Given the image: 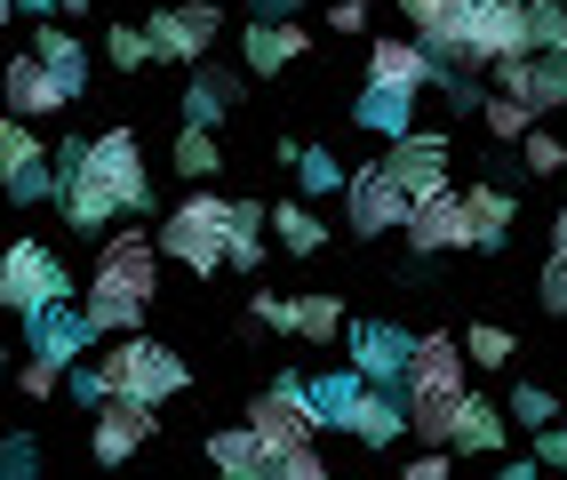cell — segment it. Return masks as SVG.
Wrapping results in <instances>:
<instances>
[{
  "label": "cell",
  "instance_id": "obj_1",
  "mask_svg": "<svg viewBox=\"0 0 567 480\" xmlns=\"http://www.w3.org/2000/svg\"><path fill=\"white\" fill-rule=\"evenodd\" d=\"M153 288H161V248H153V233H104L96 280L81 288V320L96 328V337H144Z\"/></svg>",
  "mask_w": 567,
  "mask_h": 480
},
{
  "label": "cell",
  "instance_id": "obj_2",
  "mask_svg": "<svg viewBox=\"0 0 567 480\" xmlns=\"http://www.w3.org/2000/svg\"><path fill=\"white\" fill-rule=\"evenodd\" d=\"M89 368H96L104 400H136V409H161V400H176L184 385H193L184 360L161 337H112V353H96Z\"/></svg>",
  "mask_w": 567,
  "mask_h": 480
},
{
  "label": "cell",
  "instance_id": "obj_3",
  "mask_svg": "<svg viewBox=\"0 0 567 480\" xmlns=\"http://www.w3.org/2000/svg\"><path fill=\"white\" fill-rule=\"evenodd\" d=\"M224 225H233V201L224 193H193V201H176L168 216H161V233H153V248L161 256H176L184 273H216L224 265Z\"/></svg>",
  "mask_w": 567,
  "mask_h": 480
},
{
  "label": "cell",
  "instance_id": "obj_4",
  "mask_svg": "<svg viewBox=\"0 0 567 480\" xmlns=\"http://www.w3.org/2000/svg\"><path fill=\"white\" fill-rule=\"evenodd\" d=\"M456 41H464V72L527 57V0H464Z\"/></svg>",
  "mask_w": 567,
  "mask_h": 480
},
{
  "label": "cell",
  "instance_id": "obj_5",
  "mask_svg": "<svg viewBox=\"0 0 567 480\" xmlns=\"http://www.w3.org/2000/svg\"><path fill=\"white\" fill-rule=\"evenodd\" d=\"M248 440H264L272 457L288 449H312L320 425H312V400H305V377H272L256 400H248Z\"/></svg>",
  "mask_w": 567,
  "mask_h": 480
},
{
  "label": "cell",
  "instance_id": "obj_6",
  "mask_svg": "<svg viewBox=\"0 0 567 480\" xmlns=\"http://www.w3.org/2000/svg\"><path fill=\"white\" fill-rule=\"evenodd\" d=\"M104 193H112V208L121 216H144L153 208V176H144V144H136V129H104V136H89V161H81Z\"/></svg>",
  "mask_w": 567,
  "mask_h": 480
},
{
  "label": "cell",
  "instance_id": "obj_7",
  "mask_svg": "<svg viewBox=\"0 0 567 480\" xmlns=\"http://www.w3.org/2000/svg\"><path fill=\"white\" fill-rule=\"evenodd\" d=\"M456 392H472L464 385V345L456 337H415V353H408V377H400V409H447Z\"/></svg>",
  "mask_w": 567,
  "mask_h": 480
},
{
  "label": "cell",
  "instance_id": "obj_8",
  "mask_svg": "<svg viewBox=\"0 0 567 480\" xmlns=\"http://www.w3.org/2000/svg\"><path fill=\"white\" fill-rule=\"evenodd\" d=\"M0 288H9V313H41V305L72 297V273H64V256L49 241H9V256H0Z\"/></svg>",
  "mask_w": 567,
  "mask_h": 480
},
{
  "label": "cell",
  "instance_id": "obj_9",
  "mask_svg": "<svg viewBox=\"0 0 567 480\" xmlns=\"http://www.w3.org/2000/svg\"><path fill=\"white\" fill-rule=\"evenodd\" d=\"M216 32H224V9H216V0H184V9H153V17H144L153 57H176V64H208Z\"/></svg>",
  "mask_w": 567,
  "mask_h": 480
},
{
  "label": "cell",
  "instance_id": "obj_10",
  "mask_svg": "<svg viewBox=\"0 0 567 480\" xmlns=\"http://www.w3.org/2000/svg\"><path fill=\"white\" fill-rule=\"evenodd\" d=\"M384 176L408 193V208L432 201V193H447V136H440V129H408V136H392V144H384Z\"/></svg>",
  "mask_w": 567,
  "mask_h": 480
},
{
  "label": "cell",
  "instance_id": "obj_11",
  "mask_svg": "<svg viewBox=\"0 0 567 480\" xmlns=\"http://www.w3.org/2000/svg\"><path fill=\"white\" fill-rule=\"evenodd\" d=\"M344 208H352V233H360V241H384V233L408 225V193L384 176V161H368V168L344 176Z\"/></svg>",
  "mask_w": 567,
  "mask_h": 480
},
{
  "label": "cell",
  "instance_id": "obj_12",
  "mask_svg": "<svg viewBox=\"0 0 567 480\" xmlns=\"http://www.w3.org/2000/svg\"><path fill=\"white\" fill-rule=\"evenodd\" d=\"M24 337H32V360H49V368H81V353L96 345V328L81 320V305L56 297L41 313H24Z\"/></svg>",
  "mask_w": 567,
  "mask_h": 480
},
{
  "label": "cell",
  "instance_id": "obj_13",
  "mask_svg": "<svg viewBox=\"0 0 567 480\" xmlns=\"http://www.w3.org/2000/svg\"><path fill=\"white\" fill-rule=\"evenodd\" d=\"M400 233H408V248H415V256H447V248H472V216H464V193L447 184V193L415 201Z\"/></svg>",
  "mask_w": 567,
  "mask_h": 480
},
{
  "label": "cell",
  "instance_id": "obj_14",
  "mask_svg": "<svg viewBox=\"0 0 567 480\" xmlns=\"http://www.w3.org/2000/svg\"><path fill=\"white\" fill-rule=\"evenodd\" d=\"M408 353H415V337L400 320H360L352 328V377L360 385H400L408 377Z\"/></svg>",
  "mask_w": 567,
  "mask_h": 480
},
{
  "label": "cell",
  "instance_id": "obj_15",
  "mask_svg": "<svg viewBox=\"0 0 567 480\" xmlns=\"http://www.w3.org/2000/svg\"><path fill=\"white\" fill-rule=\"evenodd\" d=\"M153 432H161L153 409H136V400H104L96 425H89V457H96V464H128Z\"/></svg>",
  "mask_w": 567,
  "mask_h": 480
},
{
  "label": "cell",
  "instance_id": "obj_16",
  "mask_svg": "<svg viewBox=\"0 0 567 480\" xmlns=\"http://www.w3.org/2000/svg\"><path fill=\"white\" fill-rule=\"evenodd\" d=\"M0 96H9V104H0L9 121H49V113H64V89L49 81V64L32 57V49L0 64Z\"/></svg>",
  "mask_w": 567,
  "mask_h": 480
},
{
  "label": "cell",
  "instance_id": "obj_17",
  "mask_svg": "<svg viewBox=\"0 0 567 480\" xmlns=\"http://www.w3.org/2000/svg\"><path fill=\"white\" fill-rule=\"evenodd\" d=\"M184 129H208L216 136V121L240 104V72H224V64H193V81H184Z\"/></svg>",
  "mask_w": 567,
  "mask_h": 480
},
{
  "label": "cell",
  "instance_id": "obj_18",
  "mask_svg": "<svg viewBox=\"0 0 567 480\" xmlns=\"http://www.w3.org/2000/svg\"><path fill=\"white\" fill-rule=\"evenodd\" d=\"M447 449L496 457V449H504V409H496V400H480V392H464L456 409H447Z\"/></svg>",
  "mask_w": 567,
  "mask_h": 480
},
{
  "label": "cell",
  "instance_id": "obj_19",
  "mask_svg": "<svg viewBox=\"0 0 567 480\" xmlns=\"http://www.w3.org/2000/svg\"><path fill=\"white\" fill-rule=\"evenodd\" d=\"M32 57L49 64V81L64 89V104H81V96H89V49H81V32L41 24V32H32Z\"/></svg>",
  "mask_w": 567,
  "mask_h": 480
},
{
  "label": "cell",
  "instance_id": "obj_20",
  "mask_svg": "<svg viewBox=\"0 0 567 480\" xmlns=\"http://www.w3.org/2000/svg\"><path fill=\"white\" fill-rule=\"evenodd\" d=\"M305 49H312V32H305V24H248V32H240V64L264 72V81H272V72H288Z\"/></svg>",
  "mask_w": 567,
  "mask_h": 480
},
{
  "label": "cell",
  "instance_id": "obj_21",
  "mask_svg": "<svg viewBox=\"0 0 567 480\" xmlns=\"http://www.w3.org/2000/svg\"><path fill=\"white\" fill-rule=\"evenodd\" d=\"M432 81V57L415 41H375L368 49V89H400V96H424Z\"/></svg>",
  "mask_w": 567,
  "mask_h": 480
},
{
  "label": "cell",
  "instance_id": "obj_22",
  "mask_svg": "<svg viewBox=\"0 0 567 480\" xmlns=\"http://www.w3.org/2000/svg\"><path fill=\"white\" fill-rule=\"evenodd\" d=\"M344 432H352V440H368V449H392V440L408 432V417H400V392H392V385H360V400H352Z\"/></svg>",
  "mask_w": 567,
  "mask_h": 480
},
{
  "label": "cell",
  "instance_id": "obj_23",
  "mask_svg": "<svg viewBox=\"0 0 567 480\" xmlns=\"http://www.w3.org/2000/svg\"><path fill=\"white\" fill-rule=\"evenodd\" d=\"M56 208H64L72 233H104L112 216H121V208H112V193H104L89 168H64V176H56Z\"/></svg>",
  "mask_w": 567,
  "mask_h": 480
},
{
  "label": "cell",
  "instance_id": "obj_24",
  "mask_svg": "<svg viewBox=\"0 0 567 480\" xmlns=\"http://www.w3.org/2000/svg\"><path fill=\"white\" fill-rule=\"evenodd\" d=\"M464 216H472V248H504L519 201L504 193V184H464Z\"/></svg>",
  "mask_w": 567,
  "mask_h": 480
},
{
  "label": "cell",
  "instance_id": "obj_25",
  "mask_svg": "<svg viewBox=\"0 0 567 480\" xmlns=\"http://www.w3.org/2000/svg\"><path fill=\"white\" fill-rule=\"evenodd\" d=\"M208 464H216V480H272V449L248 440V425L240 432H208Z\"/></svg>",
  "mask_w": 567,
  "mask_h": 480
},
{
  "label": "cell",
  "instance_id": "obj_26",
  "mask_svg": "<svg viewBox=\"0 0 567 480\" xmlns=\"http://www.w3.org/2000/svg\"><path fill=\"white\" fill-rule=\"evenodd\" d=\"M305 400H312V425L320 432H344L352 400H360V377H352V368H320V377H305Z\"/></svg>",
  "mask_w": 567,
  "mask_h": 480
},
{
  "label": "cell",
  "instance_id": "obj_27",
  "mask_svg": "<svg viewBox=\"0 0 567 480\" xmlns=\"http://www.w3.org/2000/svg\"><path fill=\"white\" fill-rule=\"evenodd\" d=\"M352 121H360L368 136H384V144H392V136L415 129V96H400V89H368V96L352 104Z\"/></svg>",
  "mask_w": 567,
  "mask_h": 480
},
{
  "label": "cell",
  "instance_id": "obj_28",
  "mask_svg": "<svg viewBox=\"0 0 567 480\" xmlns=\"http://www.w3.org/2000/svg\"><path fill=\"white\" fill-rule=\"evenodd\" d=\"M224 265L256 273L264 265V201H233V225H224Z\"/></svg>",
  "mask_w": 567,
  "mask_h": 480
},
{
  "label": "cell",
  "instance_id": "obj_29",
  "mask_svg": "<svg viewBox=\"0 0 567 480\" xmlns=\"http://www.w3.org/2000/svg\"><path fill=\"white\" fill-rule=\"evenodd\" d=\"M264 225H272V241H280L288 256H312V248L328 241V225L312 216V201H280V208H264Z\"/></svg>",
  "mask_w": 567,
  "mask_h": 480
},
{
  "label": "cell",
  "instance_id": "obj_30",
  "mask_svg": "<svg viewBox=\"0 0 567 480\" xmlns=\"http://www.w3.org/2000/svg\"><path fill=\"white\" fill-rule=\"evenodd\" d=\"M344 161L328 153V144H305V153H296V201H328V193H344Z\"/></svg>",
  "mask_w": 567,
  "mask_h": 480
},
{
  "label": "cell",
  "instance_id": "obj_31",
  "mask_svg": "<svg viewBox=\"0 0 567 480\" xmlns=\"http://www.w3.org/2000/svg\"><path fill=\"white\" fill-rule=\"evenodd\" d=\"M288 337H305V345L344 337V305L336 297H288Z\"/></svg>",
  "mask_w": 567,
  "mask_h": 480
},
{
  "label": "cell",
  "instance_id": "obj_32",
  "mask_svg": "<svg viewBox=\"0 0 567 480\" xmlns=\"http://www.w3.org/2000/svg\"><path fill=\"white\" fill-rule=\"evenodd\" d=\"M567 49V0H527V57Z\"/></svg>",
  "mask_w": 567,
  "mask_h": 480
},
{
  "label": "cell",
  "instance_id": "obj_33",
  "mask_svg": "<svg viewBox=\"0 0 567 480\" xmlns=\"http://www.w3.org/2000/svg\"><path fill=\"white\" fill-rule=\"evenodd\" d=\"M224 168V144L208 136V129H176V176H193V184H208Z\"/></svg>",
  "mask_w": 567,
  "mask_h": 480
},
{
  "label": "cell",
  "instance_id": "obj_34",
  "mask_svg": "<svg viewBox=\"0 0 567 480\" xmlns=\"http://www.w3.org/2000/svg\"><path fill=\"white\" fill-rule=\"evenodd\" d=\"M512 328H496V320H472L464 328V368H512Z\"/></svg>",
  "mask_w": 567,
  "mask_h": 480
},
{
  "label": "cell",
  "instance_id": "obj_35",
  "mask_svg": "<svg viewBox=\"0 0 567 480\" xmlns=\"http://www.w3.org/2000/svg\"><path fill=\"white\" fill-rule=\"evenodd\" d=\"M24 168H41V136H32V121H9V113H0V184L24 176Z\"/></svg>",
  "mask_w": 567,
  "mask_h": 480
},
{
  "label": "cell",
  "instance_id": "obj_36",
  "mask_svg": "<svg viewBox=\"0 0 567 480\" xmlns=\"http://www.w3.org/2000/svg\"><path fill=\"white\" fill-rule=\"evenodd\" d=\"M504 417H519L527 432H544V425H559V392H551V385H536V377H519V385H512V409H504Z\"/></svg>",
  "mask_w": 567,
  "mask_h": 480
},
{
  "label": "cell",
  "instance_id": "obj_37",
  "mask_svg": "<svg viewBox=\"0 0 567 480\" xmlns=\"http://www.w3.org/2000/svg\"><path fill=\"white\" fill-rule=\"evenodd\" d=\"M400 17L415 24V41H440V32H456L464 0H400Z\"/></svg>",
  "mask_w": 567,
  "mask_h": 480
},
{
  "label": "cell",
  "instance_id": "obj_38",
  "mask_svg": "<svg viewBox=\"0 0 567 480\" xmlns=\"http://www.w3.org/2000/svg\"><path fill=\"white\" fill-rule=\"evenodd\" d=\"M480 121H487V136H496V144H519L527 129H536V113H527L519 96H487V104H480Z\"/></svg>",
  "mask_w": 567,
  "mask_h": 480
},
{
  "label": "cell",
  "instance_id": "obj_39",
  "mask_svg": "<svg viewBox=\"0 0 567 480\" xmlns=\"http://www.w3.org/2000/svg\"><path fill=\"white\" fill-rule=\"evenodd\" d=\"M424 96H440L447 113H480V104H487V89H472V72H432Z\"/></svg>",
  "mask_w": 567,
  "mask_h": 480
},
{
  "label": "cell",
  "instance_id": "obj_40",
  "mask_svg": "<svg viewBox=\"0 0 567 480\" xmlns=\"http://www.w3.org/2000/svg\"><path fill=\"white\" fill-rule=\"evenodd\" d=\"M519 153H527V176H567V144H559L551 129H527Z\"/></svg>",
  "mask_w": 567,
  "mask_h": 480
},
{
  "label": "cell",
  "instance_id": "obj_41",
  "mask_svg": "<svg viewBox=\"0 0 567 480\" xmlns=\"http://www.w3.org/2000/svg\"><path fill=\"white\" fill-rule=\"evenodd\" d=\"M0 480H41V440H32V432L0 440Z\"/></svg>",
  "mask_w": 567,
  "mask_h": 480
},
{
  "label": "cell",
  "instance_id": "obj_42",
  "mask_svg": "<svg viewBox=\"0 0 567 480\" xmlns=\"http://www.w3.org/2000/svg\"><path fill=\"white\" fill-rule=\"evenodd\" d=\"M104 57L121 64V72H144V64H153V41H144L136 24H112V41H104Z\"/></svg>",
  "mask_w": 567,
  "mask_h": 480
},
{
  "label": "cell",
  "instance_id": "obj_43",
  "mask_svg": "<svg viewBox=\"0 0 567 480\" xmlns=\"http://www.w3.org/2000/svg\"><path fill=\"white\" fill-rule=\"evenodd\" d=\"M9 201H17V208H41V201H56V168L41 161V168H24V176H9Z\"/></svg>",
  "mask_w": 567,
  "mask_h": 480
},
{
  "label": "cell",
  "instance_id": "obj_44",
  "mask_svg": "<svg viewBox=\"0 0 567 480\" xmlns=\"http://www.w3.org/2000/svg\"><path fill=\"white\" fill-rule=\"evenodd\" d=\"M536 297H544V313H567V256H544V273H536Z\"/></svg>",
  "mask_w": 567,
  "mask_h": 480
},
{
  "label": "cell",
  "instance_id": "obj_45",
  "mask_svg": "<svg viewBox=\"0 0 567 480\" xmlns=\"http://www.w3.org/2000/svg\"><path fill=\"white\" fill-rule=\"evenodd\" d=\"M56 385H64V368H49V360H24V368H17V392H24V400H49Z\"/></svg>",
  "mask_w": 567,
  "mask_h": 480
},
{
  "label": "cell",
  "instance_id": "obj_46",
  "mask_svg": "<svg viewBox=\"0 0 567 480\" xmlns=\"http://www.w3.org/2000/svg\"><path fill=\"white\" fill-rule=\"evenodd\" d=\"M272 480H328V464H320V449H288V457H272Z\"/></svg>",
  "mask_w": 567,
  "mask_h": 480
},
{
  "label": "cell",
  "instance_id": "obj_47",
  "mask_svg": "<svg viewBox=\"0 0 567 480\" xmlns=\"http://www.w3.org/2000/svg\"><path fill=\"white\" fill-rule=\"evenodd\" d=\"M248 328H280V337H288V297L256 288V297H248Z\"/></svg>",
  "mask_w": 567,
  "mask_h": 480
},
{
  "label": "cell",
  "instance_id": "obj_48",
  "mask_svg": "<svg viewBox=\"0 0 567 480\" xmlns=\"http://www.w3.org/2000/svg\"><path fill=\"white\" fill-rule=\"evenodd\" d=\"M536 464H544V472H567V432H559V425L536 432Z\"/></svg>",
  "mask_w": 567,
  "mask_h": 480
},
{
  "label": "cell",
  "instance_id": "obj_49",
  "mask_svg": "<svg viewBox=\"0 0 567 480\" xmlns=\"http://www.w3.org/2000/svg\"><path fill=\"white\" fill-rule=\"evenodd\" d=\"M400 480H456V472H447V449H424V457H415Z\"/></svg>",
  "mask_w": 567,
  "mask_h": 480
},
{
  "label": "cell",
  "instance_id": "obj_50",
  "mask_svg": "<svg viewBox=\"0 0 567 480\" xmlns=\"http://www.w3.org/2000/svg\"><path fill=\"white\" fill-rule=\"evenodd\" d=\"M256 9V24H296V9H305V0H248Z\"/></svg>",
  "mask_w": 567,
  "mask_h": 480
},
{
  "label": "cell",
  "instance_id": "obj_51",
  "mask_svg": "<svg viewBox=\"0 0 567 480\" xmlns=\"http://www.w3.org/2000/svg\"><path fill=\"white\" fill-rule=\"evenodd\" d=\"M72 400H81V409H104V385H96V368H72Z\"/></svg>",
  "mask_w": 567,
  "mask_h": 480
},
{
  "label": "cell",
  "instance_id": "obj_52",
  "mask_svg": "<svg viewBox=\"0 0 567 480\" xmlns=\"http://www.w3.org/2000/svg\"><path fill=\"white\" fill-rule=\"evenodd\" d=\"M328 24H336V32H360V24H368V0H336Z\"/></svg>",
  "mask_w": 567,
  "mask_h": 480
},
{
  "label": "cell",
  "instance_id": "obj_53",
  "mask_svg": "<svg viewBox=\"0 0 567 480\" xmlns=\"http://www.w3.org/2000/svg\"><path fill=\"white\" fill-rule=\"evenodd\" d=\"M551 256H567V201H559V216H551Z\"/></svg>",
  "mask_w": 567,
  "mask_h": 480
},
{
  "label": "cell",
  "instance_id": "obj_54",
  "mask_svg": "<svg viewBox=\"0 0 567 480\" xmlns=\"http://www.w3.org/2000/svg\"><path fill=\"white\" fill-rule=\"evenodd\" d=\"M496 480H544V464H504Z\"/></svg>",
  "mask_w": 567,
  "mask_h": 480
},
{
  "label": "cell",
  "instance_id": "obj_55",
  "mask_svg": "<svg viewBox=\"0 0 567 480\" xmlns=\"http://www.w3.org/2000/svg\"><path fill=\"white\" fill-rule=\"evenodd\" d=\"M56 9H64V17H89V9H96V0H56Z\"/></svg>",
  "mask_w": 567,
  "mask_h": 480
},
{
  "label": "cell",
  "instance_id": "obj_56",
  "mask_svg": "<svg viewBox=\"0 0 567 480\" xmlns=\"http://www.w3.org/2000/svg\"><path fill=\"white\" fill-rule=\"evenodd\" d=\"M17 9H24V17H49V9H56V0H17Z\"/></svg>",
  "mask_w": 567,
  "mask_h": 480
},
{
  "label": "cell",
  "instance_id": "obj_57",
  "mask_svg": "<svg viewBox=\"0 0 567 480\" xmlns=\"http://www.w3.org/2000/svg\"><path fill=\"white\" fill-rule=\"evenodd\" d=\"M0 377H9V345H0Z\"/></svg>",
  "mask_w": 567,
  "mask_h": 480
},
{
  "label": "cell",
  "instance_id": "obj_58",
  "mask_svg": "<svg viewBox=\"0 0 567 480\" xmlns=\"http://www.w3.org/2000/svg\"><path fill=\"white\" fill-rule=\"evenodd\" d=\"M559 432H567V400H559Z\"/></svg>",
  "mask_w": 567,
  "mask_h": 480
},
{
  "label": "cell",
  "instance_id": "obj_59",
  "mask_svg": "<svg viewBox=\"0 0 567 480\" xmlns=\"http://www.w3.org/2000/svg\"><path fill=\"white\" fill-rule=\"evenodd\" d=\"M0 313H9V288H0Z\"/></svg>",
  "mask_w": 567,
  "mask_h": 480
},
{
  "label": "cell",
  "instance_id": "obj_60",
  "mask_svg": "<svg viewBox=\"0 0 567 480\" xmlns=\"http://www.w3.org/2000/svg\"><path fill=\"white\" fill-rule=\"evenodd\" d=\"M0 24H9V0H0Z\"/></svg>",
  "mask_w": 567,
  "mask_h": 480
},
{
  "label": "cell",
  "instance_id": "obj_61",
  "mask_svg": "<svg viewBox=\"0 0 567 480\" xmlns=\"http://www.w3.org/2000/svg\"><path fill=\"white\" fill-rule=\"evenodd\" d=\"M559 57H567V49H559Z\"/></svg>",
  "mask_w": 567,
  "mask_h": 480
}]
</instances>
